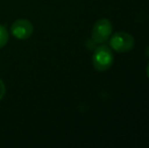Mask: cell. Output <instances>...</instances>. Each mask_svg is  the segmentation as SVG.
Instances as JSON below:
<instances>
[{
	"label": "cell",
	"instance_id": "6da1fadb",
	"mask_svg": "<svg viewBox=\"0 0 149 148\" xmlns=\"http://www.w3.org/2000/svg\"><path fill=\"white\" fill-rule=\"evenodd\" d=\"M114 55L108 46L102 45L95 48L92 55V65L97 71H107L113 65Z\"/></svg>",
	"mask_w": 149,
	"mask_h": 148
},
{
	"label": "cell",
	"instance_id": "7a4b0ae2",
	"mask_svg": "<svg viewBox=\"0 0 149 148\" xmlns=\"http://www.w3.org/2000/svg\"><path fill=\"white\" fill-rule=\"evenodd\" d=\"M110 47L118 53H127L131 51L135 45V40L130 34L125 32H118L110 39Z\"/></svg>",
	"mask_w": 149,
	"mask_h": 148
},
{
	"label": "cell",
	"instance_id": "3957f363",
	"mask_svg": "<svg viewBox=\"0 0 149 148\" xmlns=\"http://www.w3.org/2000/svg\"><path fill=\"white\" fill-rule=\"evenodd\" d=\"M112 22L108 18H100L93 24L91 31V40L95 44H104L112 35Z\"/></svg>",
	"mask_w": 149,
	"mask_h": 148
},
{
	"label": "cell",
	"instance_id": "277c9868",
	"mask_svg": "<svg viewBox=\"0 0 149 148\" xmlns=\"http://www.w3.org/2000/svg\"><path fill=\"white\" fill-rule=\"evenodd\" d=\"M10 31H11V34L13 35V37H15L16 39L26 40L33 35V26L28 19L20 18V19H16L12 24Z\"/></svg>",
	"mask_w": 149,
	"mask_h": 148
},
{
	"label": "cell",
	"instance_id": "5b68a950",
	"mask_svg": "<svg viewBox=\"0 0 149 148\" xmlns=\"http://www.w3.org/2000/svg\"><path fill=\"white\" fill-rule=\"evenodd\" d=\"M8 38H9V35H8L7 30L3 26H0V49L6 45V43L8 42Z\"/></svg>",
	"mask_w": 149,
	"mask_h": 148
},
{
	"label": "cell",
	"instance_id": "8992f818",
	"mask_svg": "<svg viewBox=\"0 0 149 148\" xmlns=\"http://www.w3.org/2000/svg\"><path fill=\"white\" fill-rule=\"evenodd\" d=\"M4 94H5V85H4L3 81L0 79V101L3 99Z\"/></svg>",
	"mask_w": 149,
	"mask_h": 148
},
{
	"label": "cell",
	"instance_id": "52a82bcc",
	"mask_svg": "<svg viewBox=\"0 0 149 148\" xmlns=\"http://www.w3.org/2000/svg\"><path fill=\"white\" fill-rule=\"evenodd\" d=\"M145 54H146V56L149 58V46L147 48H146V50H145Z\"/></svg>",
	"mask_w": 149,
	"mask_h": 148
},
{
	"label": "cell",
	"instance_id": "ba28073f",
	"mask_svg": "<svg viewBox=\"0 0 149 148\" xmlns=\"http://www.w3.org/2000/svg\"><path fill=\"white\" fill-rule=\"evenodd\" d=\"M146 74H147V77L149 78V63L147 65V68H146Z\"/></svg>",
	"mask_w": 149,
	"mask_h": 148
}]
</instances>
